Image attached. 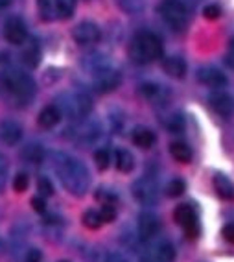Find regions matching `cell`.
Here are the masks:
<instances>
[{
  "instance_id": "cell-31",
  "label": "cell",
  "mask_w": 234,
  "mask_h": 262,
  "mask_svg": "<svg viewBox=\"0 0 234 262\" xmlns=\"http://www.w3.org/2000/svg\"><path fill=\"white\" fill-rule=\"evenodd\" d=\"M76 0H59V11H61V19H68L74 13Z\"/></svg>"
},
{
  "instance_id": "cell-9",
  "label": "cell",
  "mask_w": 234,
  "mask_h": 262,
  "mask_svg": "<svg viewBox=\"0 0 234 262\" xmlns=\"http://www.w3.org/2000/svg\"><path fill=\"white\" fill-rule=\"evenodd\" d=\"M72 37L78 45H94L98 42L100 37H102V32L94 23H89V20H83L72 30Z\"/></svg>"
},
{
  "instance_id": "cell-45",
  "label": "cell",
  "mask_w": 234,
  "mask_h": 262,
  "mask_svg": "<svg viewBox=\"0 0 234 262\" xmlns=\"http://www.w3.org/2000/svg\"><path fill=\"white\" fill-rule=\"evenodd\" d=\"M8 4H11V0H0V8H6Z\"/></svg>"
},
{
  "instance_id": "cell-48",
  "label": "cell",
  "mask_w": 234,
  "mask_h": 262,
  "mask_svg": "<svg viewBox=\"0 0 234 262\" xmlns=\"http://www.w3.org/2000/svg\"><path fill=\"white\" fill-rule=\"evenodd\" d=\"M59 262H68V260H59Z\"/></svg>"
},
{
  "instance_id": "cell-27",
  "label": "cell",
  "mask_w": 234,
  "mask_h": 262,
  "mask_svg": "<svg viewBox=\"0 0 234 262\" xmlns=\"http://www.w3.org/2000/svg\"><path fill=\"white\" fill-rule=\"evenodd\" d=\"M153 257L159 262H173L175 260V249L170 242H160L157 248H155Z\"/></svg>"
},
{
  "instance_id": "cell-7",
  "label": "cell",
  "mask_w": 234,
  "mask_h": 262,
  "mask_svg": "<svg viewBox=\"0 0 234 262\" xmlns=\"http://www.w3.org/2000/svg\"><path fill=\"white\" fill-rule=\"evenodd\" d=\"M173 218L181 227L184 229L188 238H196L199 234V224H197V216L190 205H179L173 212Z\"/></svg>"
},
{
  "instance_id": "cell-32",
  "label": "cell",
  "mask_w": 234,
  "mask_h": 262,
  "mask_svg": "<svg viewBox=\"0 0 234 262\" xmlns=\"http://www.w3.org/2000/svg\"><path fill=\"white\" fill-rule=\"evenodd\" d=\"M164 124H166V127H168L172 133H177V131L183 129V117H181V115H172Z\"/></svg>"
},
{
  "instance_id": "cell-20",
  "label": "cell",
  "mask_w": 234,
  "mask_h": 262,
  "mask_svg": "<svg viewBox=\"0 0 234 262\" xmlns=\"http://www.w3.org/2000/svg\"><path fill=\"white\" fill-rule=\"evenodd\" d=\"M214 188L218 192V196H221L223 200H232L234 198V183L223 173H218L214 178Z\"/></svg>"
},
{
  "instance_id": "cell-36",
  "label": "cell",
  "mask_w": 234,
  "mask_h": 262,
  "mask_svg": "<svg viewBox=\"0 0 234 262\" xmlns=\"http://www.w3.org/2000/svg\"><path fill=\"white\" fill-rule=\"evenodd\" d=\"M96 262H129L124 255L120 253H102Z\"/></svg>"
},
{
  "instance_id": "cell-4",
  "label": "cell",
  "mask_w": 234,
  "mask_h": 262,
  "mask_svg": "<svg viewBox=\"0 0 234 262\" xmlns=\"http://www.w3.org/2000/svg\"><path fill=\"white\" fill-rule=\"evenodd\" d=\"M59 111L61 115H66L71 118H85L92 111V100L89 94H85L83 91H72V93H65L59 98Z\"/></svg>"
},
{
  "instance_id": "cell-13",
  "label": "cell",
  "mask_w": 234,
  "mask_h": 262,
  "mask_svg": "<svg viewBox=\"0 0 234 262\" xmlns=\"http://www.w3.org/2000/svg\"><path fill=\"white\" fill-rule=\"evenodd\" d=\"M120 81H122V74L114 67L103 71L102 74L94 76V83H96V89L100 93H111V91H114L120 85Z\"/></svg>"
},
{
  "instance_id": "cell-14",
  "label": "cell",
  "mask_w": 234,
  "mask_h": 262,
  "mask_svg": "<svg viewBox=\"0 0 234 262\" xmlns=\"http://www.w3.org/2000/svg\"><path fill=\"white\" fill-rule=\"evenodd\" d=\"M160 224L159 218L150 211H144L141 216H138V236L141 240H151L155 234L159 233Z\"/></svg>"
},
{
  "instance_id": "cell-28",
  "label": "cell",
  "mask_w": 234,
  "mask_h": 262,
  "mask_svg": "<svg viewBox=\"0 0 234 262\" xmlns=\"http://www.w3.org/2000/svg\"><path fill=\"white\" fill-rule=\"evenodd\" d=\"M184 190H186V185H184L183 179H172V181L166 185V194H168L170 198L181 196Z\"/></svg>"
},
{
  "instance_id": "cell-22",
  "label": "cell",
  "mask_w": 234,
  "mask_h": 262,
  "mask_svg": "<svg viewBox=\"0 0 234 262\" xmlns=\"http://www.w3.org/2000/svg\"><path fill=\"white\" fill-rule=\"evenodd\" d=\"M131 139L138 148H144V150L155 144V133L151 129H148V127H135Z\"/></svg>"
},
{
  "instance_id": "cell-47",
  "label": "cell",
  "mask_w": 234,
  "mask_h": 262,
  "mask_svg": "<svg viewBox=\"0 0 234 262\" xmlns=\"http://www.w3.org/2000/svg\"><path fill=\"white\" fill-rule=\"evenodd\" d=\"M4 251V244H2V240H0V253Z\"/></svg>"
},
{
  "instance_id": "cell-30",
  "label": "cell",
  "mask_w": 234,
  "mask_h": 262,
  "mask_svg": "<svg viewBox=\"0 0 234 262\" xmlns=\"http://www.w3.org/2000/svg\"><path fill=\"white\" fill-rule=\"evenodd\" d=\"M94 161H96V166H98L100 170H105L109 166V151L105 150V148L96 150V154H94Z\"/></svg>"
},
{
  "instance_id": "cell-43",
  "label": "cell",
  "mask_w": 234,
  "mask_h": 262,
  "mask_svg": "<svg viewBox=\"0 0 234 262\" xmlns=\"http://www.w3.org/2000/svg\"><path fill=\"white\" fill-rule=\"evenodd\" d=\"M225 63H227V65H229L230 69L234 71V54H232V52H229V54L225 56Z\"/></svg>"
},
{
  "instance_id": "cell-12",
  "label": "cell",
  "mask_w": 234,
  "mask_h": 262,
  "mask_svg": "<svg viewBox=\"0 0 234 262\" xmlns=\"http://www.w3.org/2000/svg\"><path fill=\"white\" fill-rule=\"evenodd\" d=\"M141 94L153 105H166L170 100V91L159 83H142Z\"/></svg>"
},
{
  "instance_id": "cell-35",
  "label": "cell",
  "mask_w": 234,
  "mask_h": 262,
  "mask_svg": "<svg viewBox=\"0 0 234 262\" xmlns=\"http://www.w3.org/2000/svg\"><path fill=\"white\" fill-rule=\"evenodd\" d=\"M203 15H205V19L216 20L221 15V8L218 4H208V6H205V10H203Z\"/></svg>"
},
{
  "instance_id": "cell-42",
  "label": "cell",
  "mask_w": 234,
  "mask_h": 262,
  "mask_svg": "<svg viewBox=\"0 0 234 262\" xmlns=\"http://www.w3.org/2000/svg\"><path fill=\"white\" fill-rule=\"evenodd\" d=\"M223 236L227 242L234 244V224H227L223 227Z\"/></svg>"
},
{
  "instance_id": "cell-33",
  "label": "cell",
  "mask_w": 234,
  "mask_h": 262,
  "mask_svg": "<svg viewBox=\"0 0 234 262\" xmlns=\"http://www.w3.org/2000/svg\"><path fill=\"white\" fill-rule=\"evenodd\" d=\"M28 185H30V179L26 173H17V176H15V179H13L15 192H24L28 188Z\"/></svg>"
},
{
  "instance_id": "cell-1",
  "label": "cell",
  "mask_w": 234,
  "mask_h": 262,
  "mask_svg": "<svg viewBox=\"0 0 234 262\" xmlns=\"http://www.w3.org/2000/svg\"><path fill=\"white\" fill-rule=\"evenodd\" d=\"M54 170H56L59 181L63 183V187L71 194L83 196L85 192L89 190V170L85 168V164L81 161L74 159L66 154H54Z\"/></svg>"
},
{
  "instance_id": "cell-21",
  "label": "cell",
  "mask_w": 234,
  "mask_h": 262,
  "mask_svg": "<svg viewBox=\"0 0 234 262\" xmlns=\"http://www.w3.org/2000/svg\"><path fill=\"white\" fill-rule=\"evenodd\" d=\"M22 63L30 69L39 65V61H41V48L35 41H30V45H26L22 50V56H20Z\"/></svg>"
},
{
  "instance_id": "cell-34",
  "label": "cell",
  "mask_w": 234,
  "mask_h": 262,
  "mask_svg": "<svg viewBox=\"0 0 234 262\" xmlns=\"http://www.w3.org/2000/svg\"><path fill=\"white\" fill-rule=\"evenodd\" d=\"M100 218H102V222H107V224L114 222V218H116V209H114V205H103L102 211H100Z\"/></svg>"
},
{
  "instance_id": "cell-19",
  "label": "cell",
  "mask_w": 234,
  "mask_h": 262,
  "mask_svg": "<svg viewBox=\"0 0 234 262\" xmlns=\"http://www.w3.org/2000/svg\"><path fill=\"white\" fill-rule=\"evenodd\" d=\"M39 13L44 20H57L61 19L59 11V0H37Z\"/></svg>"
},
{
  "instance_id": "cell-39",
  "label": "cell",
  "mask_w": 234,
  "mask_h": 262,
  "mask_svg": "<svg viewBox=\"0 0 234 262\" xmlns=\"http://www.w3.org/2000/svg\"><path fill=\"white\" fill-rule=\"evenodd\" d=\"M96 198H98L100 202H103V205H112V203L116 202V196H112L111 192L103 190V188H100V190L96 192Z\"/></svg>"
},
{
  "instance_id": "cell-3",
  "label": "cell",
  "mask_w": 234,
  "mask_h": 262,
  "mask_svg": "<svg viewBox=\"0 0 234 262\" xmlns=\"http://www.w3.org/2000/svg\"><path fill=\"white\" fill-rule=\"evenodd\" d=\"M129 56L138 65H146L151 61L159 59L162 56V42L160 39L151 32L136 33L129 47Z\"/></svg>"
},
{
  "instance_id": "cell-15",
  "label": "cell",
  "mask_w": 234,
  "mask_h": 262,
  "mask_svg": "<svg viewBox=\"0 0 234 262\" xmlns=\"http://www.w3.org/2000/svg\"><path fill=\"white\" fill-rule=\"evenodd\" d=\"M81 65H83V69L87 72H89L90 76H98L102 74L103 71H107V69H111V61H109L107 56H103V54H100V52H92V54H89V56H85L83 61H81Z\"/></svg>"
},
{
  "instance_id": "cell-17",
  "label": "cell",
  "mask_w": 234,
  "mask_h": 262,
  "mask_svg": "<svg viewBox=\"0 0 234 262\" xmlns=\"http://www.w3.org/2000/svg\"><path fill=\"white\" fill-rule=\"evenodd\" d=\"M162 69L170 78L181 80V78H184V74H186V61L179 56H170L162 61Z\"/></svg>"
},
{
  "instance_id": "cell-24",
  "label": "cell",
  "mask_w": 234,
  "mask_h": 262,
  "mask_svg": "<svg viewBox=\"0 0 234 262\" xmlns=\"http://www.w3.org/2000/svg\"><path fill=\"white\" fill-rule=\"evenodd\" d=\"M170 154L175 161L179 163H190L192 159V150H190V146L184 144V142H173L170 146Z\"/></svg>"
},
{
  "instance_id": "cell-2",
  "label": "cell",
  "mask_w": 234,
  "mask_h": 262,
  "mask_svg": "<svg viewBox=\"0 0 234 262\" xmlns=\"http://www.w3.org/2000/svg\"><path fill=\"white\" fill-rule=\"evenodd\" d=\"M0 91L15 105H26L35 96V83L26 72L6 69L0 72Z\"/></svg>"
},
{
  "instance_id": "cell-18",
  "label": "cell",
  "mask_w": 234,
  "mask_h": 262,
  "mask_svg": "<svg viewBox=\"0 0 234 262\" xmlns=\"http://www.w3.org/2000/svg\"><path fill=\"white\" fill-rule=\"evenodd\" d=\"M61 117L63 115L57 105H46L39 113V126L44 127V129H50V127L57 126L61 122Z\"/></svg>"
},
{
  "instance_id": "cell-5",
  "label": "cell",
  "mask_w": 234,
  "mask_h": 262,
  "mask_svg": "<svg viewBox=\"0 0 234 262\" xmlns=\"http://www.w3.org/2000/svg\"><path fill=\"white\" fill-rule=\"evenodd\" d=\"M162 20L173 30H184L188 24V10L181 0H162L159 4Z\"/></svg>"
},
{
  "instance_id": "cell-38",
  "label": "cell",
  "mask_w": 234,
  "mask_h": 262,
  "mask_svg": "<svg viewBox=\"0 0 234 262\" xmlns=\"http://www.w3.org/2000/svg\"><path fill=\"white\" fill-rule=\"evenodd\" d=\"M42 260V253L37 248H30L24 253V262H41Z\"/></svg>"
},
{
  "instance_id": "cell-44",
  "label": "cell",
  "mask_w": 234,
  "mask_h": 262,
  "mask_svg": "<svg viewBox=\"0 0 234 262\" xmlns=\"http://www.w3.org/2000/svg\"><path fill=\"white\" fill-rule=\"evenodd\" d=\"M141 262H159V260H157V258H155L153 255H148V257H142Z\"/></svg>"
},
{
  "instance_id": "cell-8",
  "label": "cell",
  "mask_w": 234,
  "mask_h": 262,
  "mask_svg": "<svg viewBox=\"0 0 234 262\" xmlns=\"http://www.w3.org/2000/svg\"><path fill=\"white\" fill-rule=\"evenodd\" d=\"M4 37L11 45H24L28 39V30L26 24L22 23V19L19 17H10L4 23Z\"/></svg>"
},
{
  "instance_id": "cell-26",
  "label": "cell",
  "mask_w": 234,
  "mask_h": 262,
  "mask_svg": "<svg viewBox=\"0 0 234 262\" xmlns=\"http://www.w3.org/2000/svg\"><path fill=\"white\" fill-rule=\"evenodd\" d=\"M114 2L127 15H138L146 8V0H114Z\"/></svg>"
},
{
  "instance_id": "cell-16",
  "label": "cell",
  "mask_w": 234,
  "mask_h": 262,
  "mask_svg": "<svg viewBox=\"0 0 234 262\" xmlns=\"http://www.w3.org/2000/svg\"><path fill=\"white\" fill-rule=\"evenodd\" d=\"M22 137V127L13 120H4L0 124V141L6 146H15Z\"/></svg>"
},
{
  "instance_id": "cell-23",
  "label": "cell",
  "mask_w": 234,
  "mask_h": 262,
  "mask_svg": "<svg viewBox=\"0 0 234 262\" xmlns=\"http://www.w3.org/2000/svg\"><path fill=\"white\" fill-rule=\"evenodd\" d=\"M20 155H22V159L26 161V163L41 164L42 161H44L46 151H44V148H42L41 144H28V146H24L22 148Z\"/></svg>"
},
{
  "instance_id": "cell-25",
  "label": "cell",
  "mask_w": 234,
  "mask_h": 262,
  "mask_svg": "<svg viewBox=\"0 0 234 262\" xmlns=\"http://www.w3.org/2000/svg\"><path fill=\"white\" fill-rule=\"evenodd\" d=\"M116 168L124 173H129L135 168V157H133L131 151L116 150Z\"/></svg>"
},
{
  "instance_id": "cell-37",
  "label": "cell",
  "mask_w": 234,
  "mask_h": 262,
  "mask_svg": "<svg viewBox=\"0 0 234 262\" xmlns=\"http://www.w3.org/2000/svg\"><path fill=\"white\" fill-rule=\"evenodd\" d=\"M37 188H39V192H41V196H52V194H54V187H52V183L48 178L39 179Z\"/></svg>"
},
{
  "instance_id": "cell-10",
  "label": "cell",
  "mask_w": 234,
  "mask_h": 262,
  "mask_svg": "<svg viewBox=\"0 0 234 262\" xmlns=\"http://www.w3.org/2000/svg\"><path fill=\"white\" fill-rule=\"evenodd\" d=\"M208 105L218 113L220 117H230L234 113V100L225 91H214L208 96Z\"/></svg>"
},
{
  "instance_id": "cell-41",
  "label": "cell",
  "mask_w": 234,
  "mask_h": 262,
  "mask_svg": "<svg viewBox=\"0 0 234 262\" xmlns=\"http://www.w3.org/2000/svg\"><path fill=\"white\" fill-rule=\"evenodd\" d=\"M6 176H8V163H6V157L0 155V188L4 187Z\"/></svg>"
},
{
  "instance_id": "cell-40",
  "label": "cell",
  "mask_w": 234,
  "mask_h": 262,
  "mask_svg": "<svg viewBox=\"0 0 234 262\" xmlns=\"http://www.w3.org/2000/svg\"><path fill=\"white\" fill-rule=\"evenodd\" d=\"M32 209L33 211H37V212H44L46 211V203H44V200L42 198H39V196H35V198H32Z\"/></svg>"
},
{
  "instance_id": "cell-46",
  "label": "cell",
  "mask_w": 234,
  "mask_h": 262,
  "mask_svg": "<svg viewBox=\"0 0 234 262\" xmlns=\"http://www.w3.org/2000/svg\"><path fill=\"white\" fill-rule=\"evenodd\" d=\"M229 52H232V54H234V39H232V41H230V48H229Z\"/></svg>"
},
{
  "instance_id": "cell-11",
  "label": "cell",
  "mask_w": 234,
  "mask_h": 262,
  "mask_svg": "<svg viewBox=\"0 0 234 262\" xmlns=\"http://www.w3.org/2000/svg\"><path fill=\"white\" fill-rule=\"evenodd\" d=\"M197 80L205 87H212V89H221L227 85V76L216 67H201L197 71Z\"/></svg>"
},
{
  "instance_id": "cell-6",
  "label": "cell",
  "mask_w": 234,
  "mask_h": 262,
  "mask_svg": "<svg viewBox=\"0 0 234 262\" xmlns=\"http://www.w3.org/2000/svg\"><path fill=\"white\" fill-rule=\"evenodd\" d=\"M131 192L136 202L142 203V205H155V203L159 202V185L150 176L136 179L133 183Z\"/></svg>"
},
{
  "instance_id": "cell-29",
  "label": "cell",
  "mask_w": 234,
  "mask_h": 262,
  "mask_svg": "<svg viewBox=\"0 0 234 262\" xmlns=\"http://www.w3.org/2000/svg\"><path fill=\"white\" fill-rule=\"evenodd\" d=\"M102 224H103V222H102V218H100V212L87 211L83 214V225H85V227H89V229H98Z\"/></svg>"
}]
</instances>
